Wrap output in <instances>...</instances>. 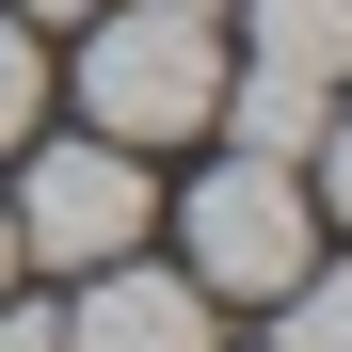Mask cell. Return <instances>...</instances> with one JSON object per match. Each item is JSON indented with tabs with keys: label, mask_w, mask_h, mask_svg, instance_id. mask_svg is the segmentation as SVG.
Returning <instances> with one entry per match:
<instances>
[{
	"label": "cell",
	"mask_w": 352,
	"mask_h": 352,
	"mask_svg": "<svg viewBox=\"0 0 352 352\" xmlns=\"http://www.w3.org/2000/svg\"><path fill=\"white\" fill-rule=\"evenodd\" d=\"M65 352H208V288H192V272H144V256H112V272L80 288Z\"/></svg>",
	"instance_id": "4"
},
{
	"label": "cell",
	"mask_w": 352,
	"mask_h": 352,
	"mask_svg": "<svg viewBox=\"0 0 352 352\" xmlns=\"http://www.w3.org/2000/svg\"><path fill=\"white\" fill-rule=\"evenodd\" d=\"M129 241H144V144H32V176H16V256L112 272Z\"/></svg>",
	"instance_id": "3"
},
{
	"label": "cell",
	"mask_w": 352,
	"mask_h": 352,
	"mask_svg": "<svg viewBox=\"0 0 352 352\" xmlns=\"http://www.w3.org/2000/svg\"><path fill=\"white\" fill-rule=\"evenodd\" d=\"M272 352H352V272H288L272 288Z\"/></svg>",
	"instance_id": "7"
},
{
	"label": "cell",
	"mask_w": 352,
	"mask_h": 352,
	"mask_svg": "<svg viewBox=\"0 0 352 352\" xmlns=\"http://www.w3.org/2000/svg\"><path fill=\"white\" fill-rule=\"evenodd\" d=\"M0 288H16V208H0Z\"/></svg>",
	"instance_id": "12"
},
{
	"label": "cell",
	"mask_w": 352,
	"mask_h": 352,
	"mask_svg": "<svg viewBox=\"0 0 352 352\" xmlns=\"http://www.w3.org/2000/svg\"><path fill=\"white\" fill-rule=\"evenodd\" d=\"M0 352H65V305H0Z\"/></svg>",
	"instance_id": "9"
},
{
	"label": "cell",
	"mask_w": 352,
	"mask_h": 352,
	"mask_svg": "<svg viewBox=\"0 0 352 352\" xmlns=\"http://www.w3.org/2000/svg\"><path fill=\"white\" fill-rule=\"evenodd\" d=\"M256 16V65H305V80H352V0H241Z\"/></svg>",
	"instance_id": "6"
},
{
	"label": "cell",
	"mask_w": 352,
	"mask_h": 352,
	"mask_svg": "<svg viewBox=\"0 0 352 352\" xmlns=\"http://www.w3.org/2000/svg\"><path fill=\"white\" fill-rule=\"evenodd\" d=\"M176 16H224V0H176Z\"/></svg>",
	"instance_id": "13"
},
{
	"label": "cell",
	"mask_w": 352,
	"mask_h": 352,
	"mask_svg": "<svg viewBox=\"0 0 352 352\" xmlns=\"http://www.w3.org/2000/svg\"><path fill=\"white\" fill-rule=\"evenodd\" d=\"M320 192H336V224H352V112L320 129Z\"/></svg>",
	"instance_id": "10"
},
{
	"label": "cell",
	"mask_w": 352,
	"mask_h": 352,
	"mask_svg": "<svg viewBox=\"0 0 352 352\" xmlns=\"http://www.w3.org/2000/svg\"><path fill=\"white\" fill-rule=\"evenodd\" d=\"M80 112H96V144H176V129H208V96H224V48L208 16H176V0H96L80 16Z\"/></svg>",
	"instance_id": "1"
},
{
	"label": "cell",
	"mask_w": 352,
	"mask_h": 352,
	"mask_svg": "<svg viewBox=\"0 0 352 352\" xmlns=\"http://www.w3.org/2000/svg\"><path fill=\"white\" fill-rule=\"evenodd\" d=\"M320 96H336V80H305V65H256V80H224L208 112L241 129V160H320Z\"/></svg>",
	"instance_id": "5"
},
{
	"label": "cell",
	"mask_w": 352,
	"mask_h": 352,
	"mask_svg": "<svg viewBox=\"0 0 352 352\" xmlns=\"http://www.w3.org/2000/svg\"><path fill=\"white\" fill-rule=\"evenodd\" d=\"M176 241H192V288L272 305L320 224H305V176H288V160H224V176H192V224H176Z\"/></svg>",
	"instance_id": "2"
},
{
	"label": "cell",
	"mask_w": 352,
	"mask_h": 352,
	"mask_svg": "<svg viewBox=\"0 0 352 352\" xmlns=\"http://www.w3.org/2000/svg\"><path fill=\"white\" fill-rule=\"evenodd\" d=\"M0 16H32V32H48V16H96V0H0Z\"/></svg>",
	"instance_id": "11"
},
{
	"label": "cell",
	"mask_w": 352,
	"mask_h": 352,
	"mask_svg": "<svg viewBox=\"0 0 352 352\" xmlns=\"http://www.w3.org/2000/svg\"><path fill=\"white\" fill-rule=\"evenodd\" d=\"M32 112H48V48H32V16H0V160L32 144Z\"/></svg>",
	"instance_id": "8"
}]
</instances>
